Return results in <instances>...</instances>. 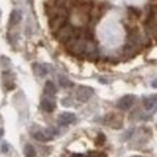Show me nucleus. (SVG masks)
I'll list each match as a JSON object with an SVG mask.
<instances>
[{"label":"nucleus","instance_id":"f257e3e1","mask_svg":"<svg viewBox=\"0 0 157 157\" xmlns=\"http://www.w3.org/2000/svg\"><path fill=\"white\" fill-rule=\"evenodd\" d=\"M74 36L76 38V30L70 24H64L57 33V39L60 42H63V44H67L69 40H71Z\"/></svg>","mask_w":157,"mask_h":157},{"label":"nucleus","instance_id":"f03ea898","mask_svg":"<svg viewBox=\"0 0 157 157\" xmlns=\"http://www.w3.org/2000/svg\"><path fill=\"white\" fill-rule=\"evenodd\" d=\"M134 101H136V97L133 94H126L122 98L118 99L116 106L120 110H128V109H131L133 106Z\"/></svg>","mask_w":157,"mask_h":157},{"label":"nucleus","instance_id":"7ed1b4c3","mask_svg":"<svg viewBox=\"0 0 157 157\" xmlns=\"http://www.w3.org/2000/svg\"><path fill=\"white\" fill-rule=\"evenodd\" d=\"M92 96H93V90L87 86H80L76 91V99L82 103L87 101Z\"/></svg>","mask_w":157,"mask_h":157},{"label":"nucleus","instance_id":"20e7f679","mask_svg":"<svg viewBox=\"0 0 157 157\" xmlns=\"http://www.w3.org/2000/svg\"><path fill=\"white\" fill-rule=\"evenodd\" d=\"M76 121V116L73 113H62L58 116V123L60 126H68Z\"/></svg>","mask_w":157,"mask_h":157},{"label":"nucleus","instance_id":"39448f33","mask_svg":"<svg viewBox=\"0 0 157 157\" xmlns=\"http://www.w3.org/2000/svg\"><path fill=\"white\" fill-rule=\"evenodd\" d=\"M143 105L146 110H154L157 108V94H151L143 98Z\"/></svg>","mask_w":157,"mask_h":157},{"label":"nucleus","instance_id":"423d86ee","mask_svg":"<svg viewBox=\"0 0 157 157\" xmlns=\"http://www.w3.org/2000/svg\"><path fill=\"white\" fill-rule=\"evenodd\" d=\"M2 81H4V88L6 91H11V90L15 88L13 75L10 71H4V74H2Z\"/></svg>","mask_w":157,"mask_h":157},{"label":"nucleus","instance_id":"0eeeda50","mask_svg":"<svg viewBox=\"0 0 157 157\" xmlns=\"http://www.w3.org/2000/svg\"><path fill=\"white\" fill-rule=\"evenodd\" d=\"M40 108L45 111V113H52L56 109V103L55 100L51 98H44L40 103Z\"/></svg>","mask_w":157,"mask_h":157},{"label":"nucleus","instance_id":"6e6552de","mask_svg":"<svg viewBox=\"0 0 157 157\" xmlns=\"http://www.w3.org/2000/svg\"><path fill=\"white\" fill-rule=\"evenodd\" d=\"M33 71L36 76L42 78L48 73V65L47 64H41V63H34L33 64Z\"/></svg>","mask_w":157,"mask_h":157},{"label":"nucleus","instance_id":"1a4fd4ad","mask_svg":"<svg viewBox=\"0 0 157 157\" xmlns=\"http://www.w3.org/2000/svg\"><path fill=\"white\" fill-rule=\"evenodd\" d=\"M33 138L36 139V140H39V141H44V143H45V141H50V140L53 139V137L50 136V133H48L46 129L34 132V133H33Z\"/></svg>","mask_w":157,"mask_h":157},{"label":"nucleus","instance_id":"9d476101","mask_svg":"<svg viewBox=\"0 0 157 157\" xmlns=\"http://www.w3.org/2000/svg\"><path fill=\"white\" fill-rule=\"evenodd\" d=\"M44 93L47 97H53L57 93V87L55 86V83L52 81H46L45 87H44Z\"/></svg>","mask_w":157,"mask_h":157},{"label":"nucleus","instance_id":"9b49d317","mask_svg":"<svg viewBox=\"0 0 157 157\" xmlns=\"http://www.w3.org/2000/svg\"><path fill=\"white\" fill-rule=\"evenodd\" d=\"M22 20V13H21V11L18 10H15V11H12L11 12V15H10V24L11 25H15V24H18Z\"/></svg>","mask_w":157,"mask_h":157},{"label":"nucleus","instance_id":"f8f14e48","mask_svg":"<svg viewBox=\"0 0 157 157\" xmlns=\"http://www.w3.org/2000/svg\"><path fill=\"white\" fill-rule=\"evenodd\" d=\"M23 152H24V156L25 157H35L36 156V151H35L34 146L30 145V144H27V145L24 146Z\"/></svg>","mask_w":157,"mask_h":157},{"label":"nucleus","instance_id":"ddd939ff","mask_svg":"<svg viewBox=\"0 0 157 157\" xmlns=\"http://www.w3.org/2000/svg\"><path fill=\"white\" fill-rule=\"evenodd\" d=\"M58 81H59V85H60L62 87H64V88H67V87H71V86L74 85L69 78H67L65 76H59Z\"/></svg>","mask_w":157,"mask_h":157},{"label":"nucleus","instance_id":"4468645a","mask_svg":"<svg viewBox=\"0 0 157 157\" xmlns=\"http://www.w3.org/2000/svg\"><path fill=\"white\" fill-rule=\"evenodd\" d=\"M0 64L2 65V68H9L11 65V60L7 58L6 56H1L0 57Z\"/></svg>","mask_w":157,"mask_h":157},{"label":"nucleus","instance_id":"2eb2a0df","mask_svg":"<svg viewBox=\"0 0 157 157\" xmlns=\"http://www.w3.org/2000/svg\"><path fill=\"white\" fill-rule=\"evenodd\" d=\"M105 140H106L105 136H104L103 133H98V136H97V138H96V145H98V146L103 145V144L105 143Z\"/></svg>","mask_w":157,"mask_h":157},{"label":"nucleus","instance_id":"dca6fc26","mask_svg":"<svg viewBox=\"0 0 157 157\" xmlns=\"http://www.w3.org/2000/svg\"><path fill=\"white\" fill-rule=\"evenodd\" d=\"M0 149H1V152H2V154H7V152L10 151V145H9V143H7V141H2Z\"/></svg>","mask_w":157,"mask_h":157},{"label":"nucleus","instance_id":"f3484780","mask_svg":"<svg viewBox=\"0 0 157 157\" xmlns=\"http://www.w3.org/2000/svg\"><path fill=\"white\" fill-rule=\"evenodd\" d=\"M88 157H106V155L103 152H98V151H91L88 154Z\"/></svg>","mask_w":157,"mask_h":157},{"label":"nucleus","instance_id":"a211bd4d","mask_svg":"<svg viewBox=\"0 0 157 157\" xmlns=\"http://www.w3.org/2000/svg\"><path fill=\"white\" fill-rule=\"evenodd\" d=\"M62 104H63L64 106H71V105H73V101H71L70 98H63L62 99Z\"/></svg>","mask_w":157,"mask_h":157},{"label":"nucleus","instance_id":"6ab92c4d","mask_svg":"<svg viewBox=\"0 0 157 157\" xmlns=\"http://www.w3.org/2000/svg\"><path fill=\"white\" fill-rule=\"evenodd\" d=\"M151 86H152L154 88H157V78H156V80H154V81L151 82Z\"/></svg>","mask_w":157,"mask_h":157},{"label":"nucleus","instance_id":"aec40b11","mask_svg":"<svg viewBox=\"0 0 157 157\" xmlns=\"http://www.w3.org/2000/svg\"><path fill=\"white\" fill-rule=\"evenodd\" d=\"M4 136V129L2 128H0V138Z\"/></svg>","mask_w":157,"mask_h":157},{"label":"nucleus","instance_id":"412c9836","mask_svg":"<svg viewBox=\"0 0 157 157\" xmlns=\"http://www.w3.org/2000/svg\"><path fill=\"white\" fill-rule=\"evenodd\" d=\"M133 157H140V156H133Z\"/></svg>","mask_w":157,"mask_h":157}]
</instances>
